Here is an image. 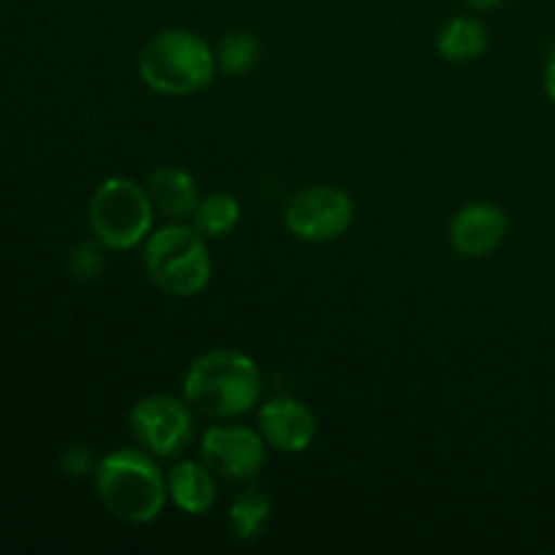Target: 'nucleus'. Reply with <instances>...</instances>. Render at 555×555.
Masks as SVG:
<instances>
[{
  "instance_id": "obj_1",
  "label": "nucleus",
  "mask_w": 555,
  "mask_h": 555,
  "mask_svg": "<svg viewBox=\"0 0 555 555\" xmlns=\"http://www.w3.org/2000/svg\"><path fill=\"white\" fill-rule=\"evenodd\" d=\"M263 396L260 369L242 350H209L190 363L182 379V399L209 417L231 421L258 406Z\"/></svg>"
},
{
  "instance_id": "obj_2",
  "label": "nucleus",
  "mask_w": 555,
  "mask_h": 555,
  "mask_svg": "<svg viewBox=\"0 0 555 555\" xmlns=\"http://www.w3.org/2000/svg\"><path fill=\"white\" fill-rule=\"evenodd\" d=\"M98 499L114 518L144 526L160 518L168 502V480L146 450L117 448L95 466Z\"/></svg>"
},
{
  "instance_id": "obj_3",
  "label": "nucleus",
  "mask_w": 555,
  "mask_h": 555,
  "mask_svg": "<svg viewBox=\"0 0 555 555\" xmlns=\"http://www.w3.org/2000/svg\"><path fill=\"white\" fill-rule=\"evenodd\" d=\"M217 54L204 36L188 27L160 30L139 54V76L157 95L184 98L206 90L215 79Z\"/></svg>"
},
{
  "instance_id": "obj_4",
  "label": "nucleus",
  "mask_w": 555,
  "mask_h": 555,
  "mask_svg": "<svg viewBox=\"0 0 555 555\" xmlns=\"http://www.w3.org/2000/svg\"><path fill=\"white\" fill-rule=\"evenodd\" d=\"M144 269L168 296H198L211 282V255L206 238L184 222L163 225L144 242Z\"/></svg>"
},
{
  "instance_id": "obj_5",
  "label": "nucleus",
  "mask_w": 555,
  "mask_h": 555,
  "mask_svg": "<svg viewBox=\"0 0 555 555\" xmlns=\"http://www.w3.org/2000/svg\"><path fill=\"white\" fill-rule=\"evenodd\" d=\"M155 222L150 193L128 177H112L98 184L90 201V228L98 242L112 253L139 247Z\"/></svg>"
},
{
  "instance_id": "obj_6",
  "label": "nucleus",
  "mask_w": 555,
  "mask_h": 555,
  "mask_svg": "<svg viewBox=\"0 0 555 555\" xmlns=\"http://www.w3.org/2000/svg\"><path fill=\"white\" fill-rule=\"evenodd\" d=\"M130 426L146 453H152L155 459H177L193 442V406L177 396L150 393L133 404Z\"/></svg>"
},
{
  "instance_id": "obj_7",
  "label": "nucleus",
  "mask_w": 555,
  "mask_h": 555,
  "mask_svg": "<svg viewBox=\"0 0 555 555\" xmlns=\"http://www.w3.org/2000/svg\"><path fill=\"white\" fill-rule=\"evenodd\" d=\"M356 206L345 190L334 184H312L291 198L285 225L296 238L309 244H328L350 231Z\"/></svg>"
},
{
  "instance_id": "obj_8",
  "label": "nucleus",
  "mask_w": 555,
  "mask_h": 555,
  "mask_svg": "<svg viewBox=\"0 0 555 555\" xmlns=\"http://www.w3.org/2000/svg\"><path fill=\"white\" fill-rule=\"evenodd\" d=\"M263 434L249 426H211L201 437V461L228 482H253L266 466Z\"/></svg>"
},
{
  "instance_id": "obj_9",
  "label": "nucleus",
  "mask_w": 555,
  "mask_h": 555,
  "mask_svg": "<svg viewBox=\"0 0 555 555\" xmlns=\"http://www.w3.org/2000/svg\"><path fill=\"white\" fill-rule=\"evenodd\" d=\"M258 431L276 453L298 455L312 448L314 437H318V417L301 399L280 396L260 406Z\"/></svg>"
},
{
  "instance_id": "obj_10",
  "label": "nucleus",
  "mask_w": 555,
  "mask_h": 555,
  "mask_svg": "<svg viewBox=\"0 0 555 555\" xmlns=\"http://www.w3.org/2000/svg\"><path fill=\"white\" fill-rule=\"evenodd\" d=\"M507 215L491 201H472L450 220V244L461 258H488L507 236Z\"/></svg>"
},
{
  "instance_id": "obj_11",
  "label": "nucleus",
  "mask_w": 555,
  "mask_h": 555,
  "mask_svg": "<svg viewBox=\"0 0 555 555\" xmlns=\"http://www.w3.org/2000/svg\"><path fill=\"white\" fill-rule=\"evenodd\" d=\"M146 193H150L157 215L168 217L173 222L193 220L201 201L193 173L179 166H157L146 179Z\"/></svg>"
},
{
  "instance_id": "obj_12",
  "label": "nucleus",
  "mask_w": 555,
  "mask_h": 555,
  "mask_svg": "<svg viewBox=\"0 0 555 555\" xmlns=\"http://www.w3.org/2000/svg\"><path fill=\"white\" fill-rule=\"evenodd\" d=\"M168 499L184 515H206L217 502L215 472L204 461H179L166 475Z\"/></svg>"
},
{
  "instance_id": "obj_13",
  "label": "nucleus",
  "mask_w": 555,
  "mask_h": 555,
  "mask_svg": "<svg viewBox=\"0 0 555 555\" xmlns=\"http://www.w3.org/2000/svg\"><path fill=\"white\" fill-rule=\"evenodd\" d=\"M437 49L448 63H472L488 49V27L477 16H455L439 30Z\"/></svg>"
},
{
  "instance_id": "obj_14",
  "label": "nucleus",
  "mask_w": 555,
  "mask_h": 555,
  "mask_svg": "<svg viewBox=\"0 0 555 555\" xmlns=\"http://www.w3.org/2000/svg\"><path fill=\"white\" fill-rule=\"evenodd\" d=\"M238 220H242L238 201L228 193H211L198 201L193 228L209 242V238H225L238 225Z\"/></svg>"
},
{
  "instance_id": "obj_15",
  "label": "nucleus",
  "mask_w": 555,
  "mask_h": 555,
  "mask_svg": "<svg viewBox=\"0 0 555 555\" xmlns=\"http://www.w3.org/2000/svg\"><path fill=\"white\" fill-rule=\"evenodd\" d=\"M271 520V502L260 491H244L228 509V526L236 540H258Z\"/></svg>"
},
{
  "instance_id": "obj_16",
  "label": "nucleus",
  "mask_w": 555,
  "mask_h": 555,
  "mask_svg": "<svg viewBox=\"0 0 555 555\" xmlns=\"http://www.w3.org/2000/svg\"><path fill=\"white\" fill-rule=\"evenodd\" d=\"M217 68L228 76H244L258 65L260 41L253 30H231L217 43Z\"/></svg>"
},
{
  "instance_id": "obj_17",
  "label": "nucleus",
  "mask_w": 555,
  "mask_h": 555,
  "mask_svg": "<svg viewBox=\"0 0 555 555\" xmlns=\"http://www.w3.org/2000/svg\"><path fill=\"white\" fill-rule=\"evenodd\" d=\"M103 244L98 242H81L79 247L70 253L68 258V269L70 274H74V280L79 282H92L98 280V274L103 271V266H106V258H103Z\"/></svg>"
},
{
  "instance_id": "obj_18",
  "label": "nucleus",
  "mask_w": 555,
  "mask_h": 555,
  "mask_svg": "<svg viewBox=\"0 0 555 555\" xmlns=\"http://www.w3.org/2000/svg\"><path fill=\"white\" fill-rule=\"evenodd\" d=\"M98 464H92V455L90 450H85L81 444H70L68 450L63 453V469L68 472V475H87L90 469H95Z\"/></svg>"
},
{
  "instance_id": "obj_19",
  "label": "nucleus",
  "mask_w": 555,
  "mask_h": 555,
  "mask_svg": "<svg viewBox=\"0 0 555 555\" xmlns=\"http://www.w3.org/2000/svg\"><path fill=\"white\" fill-rule=\"evenodd\" d=\"M545 92L547 98L555 103V54L547 60V68H545Z\"/></svg>"
},
{
  "instance_id": "obj_20",
  "label": "nucleus",
  "mask_w": 555,
  "mask_h": 555,
  "mask_svg": "<svg viewBox=\"0 0 555 555\" xmlns=\"http://www.w3.org/2000/svg\"><path fill=\"white\" fill-rule=\"evenodd\" d=\"M466 9L472 11H493L499 5H504V0H464Z\"/></svg>"
}]
</instances>
